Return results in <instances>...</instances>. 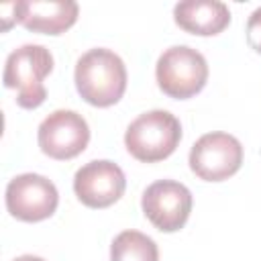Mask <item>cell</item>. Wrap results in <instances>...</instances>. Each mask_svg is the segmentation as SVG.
I'll use <instances>...</instances> for the list:
<instances>
[{
	"label": "cell",
	"instance_id": "cell-1",
	"mask_svg": "<svg viewBox=\"0 0 261 261\" xmlns=\"http://www.w3.org/2000/svg\"><path fill=\"white\" fill-rule=\"evenodd\" d=\"M73 80L77 94L88 104L108 108L116 104L126 90V67L114 51L96 47L77 59Z\"/></svg>",
	"mask_w": 261,
	"mask_h": 261
},
{
	"label": "cell",
	"instance_id": "cell-2",
	"mask_svg": "<svg viewBox=\"0 0 261 261\" xmlns=\"http://www.w3.org/2000/svg\"><path fill=\"white\" fill-rule=\"evenodd\" d=\"M53 69V55L47 47L27 43L14 49L6 57L4 65V86L16 90V104L20 108L33 110L39 108L45 98L47 90L43 80Z\"/></svg>",
	"mask_w": 261,
	"mask_h": 261
},
{
	"label": "cell",
	"instance_id": "cell-3",
	"mask_svg": "<svg viewBox=\"0 0 261 261\" xmlns=\"http://www.w3.org/2000/svg\"><path fill=\"white\" fill-rule=\"evenodd\" d=\"M181 141V124L167 110H149L139 114L124 133L126 151L143 161L155 163L167 159Z\"/></svg>",
	"mask_w": 261,
	"mask_h": 261
},
{
	"label": "cell",
	"instance_id": "cell-4",
	"mask_svg": "<svg viewBox=\"0 0 261 261\" xmlns=\"http://www.w3.org/2000/svg\"><path fill=\"white\" fill-rule=\"evenodd\" d=\"M155 77L163 94L175 100H188L206 86L208 63L200 51L188 45H173L159 55Z\"/></svg>",
	"mask_w": 261,
	"mask_h": 261
},
{
	"label": "cell",
	"instance_id": "cell-5",
	"mask_svg": "<svg viewBox=\"0 0 261 261\" xmlns=\"http://www.w3.org/2000/svg\"><path fill=\"white\" fill-rule=\"evenodd\" d=\"M190 169L204 181H222L243 163V145L228 133H206L190 149Z\"/></svg>",
	"mask_w": 261,
	"mask_h": 261
},
{
	"label": "cell",
	"instance_id": "cell-6",
	"mask_svg": "<svg viewBox=\"0 0 261 261\" xmlns=\"http://www.w3.org/2000/svg\"><path fill=\"white\" fill-rule=\"evenodd\" d=\"M59 192L51 179L39 173H20L6 186V210L22 222H39L57 210Z\"/></svg>",
	"mask_w": 261,
	"mask_h": 261
},
{
	"label": "cell",
	"instance_id": "cell-7",
	"mask_svg": "<svg viewBox=\"0 0 261 261\" xmlns=\"http://www.w3.org/2000/svg\"><path fill=\"white\" fill-rule=\"evenodd\" d=\"M147 220L161 232H175L184 228L192 212V192L175 179L153 181L141 198Z\"/></svg>",
	"mask_w": 261,
	"mask_h": 261
},
{
	"label": "cell",
	"instance_id": "cell-8",
	"mask_svg": "<svg viewBox=\"0 0 261 261\" xmlns=\"http://www.w3.org/2000/svg\"><path fill=\"white\" fill-rule=\"evenodd\" d=\"M41 151L51 159H73L90 143V126L86 118L75 110H55L37 130Z\"/></svg>",
	"mask_w": 261,
	"mask_h": 261
},
{
	"label": "cell",
	"instance_id": "cell-9",
	"mask_svg": "<svg viewBox=\"0 0 261 261\" xmlns=\"http://www.w3.org/2000/svg\"><path fill=\"white\" fill-rule=\"evenodd\" d=\"M126 188L124 171L108 159H94L73 175V192L88 208H108L120 200Z\"/></svg>",
	"mask_w": 261,
	"mask_h": 261
},
{
	"label": "cell",
	"instance_id": "cell-10",
	"mask_svg": "<svg viewBox=\"0 0 261 261\" xmlns=\"http://www.w3.org/2000/svg\"><path fill=\"white\" fill-rule=\"evenodd\" d=\"M80 14L73 0H22L14 2V20L33 33L61 35Z\"/></svg>",
	"mask_w": 261,
	"mask_h": 261
},
{
	"label": "cell",
	"instance_id": "cell-11",
	"mask_svg": "<svg viewBox=\"0 0 261 261\" xmlns=\"http://www.w3.org/2000/svg\"><path fill=\"white\" fill-rule=\"evenodd\" d=\"M173 20L179 29L210 37L222 33L230 22V10L220 0H184L173 8Z\"/></svg>",
	"mask_w": 261,
	"mask_h": 261
},
{
	"label": "cell",
	"instance_id": "cell-12",
	"mask_svg": "<svg viewBox=\"0 0 261 261\" xmlns=\"http://www.w3.org/2000/svg\"><path fill=\"white\" fill-rule=\"evenodd\" d=\"M110 261H159V249L145 232L122 230L110 245Z\"/></svg>",
	"mask_w": 261,
	"mask_h": 261
},
{
	"label": "cell",
	"instance_id": "cell-13",
	"mask_svg": "<svg viewBox=\"0 0 261 261\" xmlns=\"http://www.w3.org/2000/svg\"><path fill=\"white\" fill-rule=\"evenodd\" d=\"M247 43L251 49L261 53V6L255 8L247 20Z\"/></svg>",
	"mask_w": 261,
	"mask_h": 261
},
{
	"label": "cell",
	"instance_id": "cell-14",
	"mask_svg": "<svg viewBox=\"0 0 261 261\" xmlns=\"http://www.w3.org/2000/svg\"><path fill=\"white\" fill-rule=\"evenodd\" d=\"M12 261H45V259L43 257H37V255H20V257H16Z\"/></svg>",
	"mask_w": 261,
	"mask_h": 261
}]
</instances>
